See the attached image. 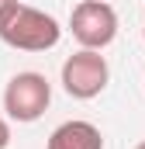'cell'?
<instances>
[{
  "label": "cell",
  "instance_id": "6da1fadb",
  "mask_svg": "<svg viewBox=\"0 0 145 149\" xmlns=\"http://www.w3.org/2000/svg\"><path fill=\"white\" fill-rule=\"evenodd\" d=\"M59 38H62V24L52 14L28 3H17L10 17L0 24V42L21 52H48L59 45Z\"/></svg>",
  "mask_w": 145,
  "mask_h": 149
},
{
  "label": "cell",
  "instance_id": "7a4b0ae2",
  "mask_svg": "<svg viewBox=\"0 0 145 149\" xmlns=\"http://www.w3.org/2000/svg\"><path fill=\"white\" fill-rule=\"evenodd\" d=\"M48 104H52V83L35 70L10 76L7 87H3V111H7L10 121L31 125L48 111Z\"/></svg>",
  "mask_w": 145,
  "mask_h": 149
},
{
  "label": "cell",
  "instance_id": "3957f363",
  "mask_svg": "<svg viewBox=\"0 0 145 149\" xmlns=\"http://www.w3.org/2000/svg\"><path fill=\"white\" fill-rule=\"evenodd\" d=\"M69 31L83 49H107L117 38V14L107 0H79L69 14Z\"/></svg>",
  "mask_w": 145,
  "mask_h": 149
},
{
  "label": "cell",
  "instance_id": "277c9868",
  "mask_svg": "<svg viewBox=\"0 0 145 149\" xmlns=\"http://www.w3.org/2000/svg\"><path fill=\"white\" fill-rule=\"evenodd\" d=\"M110 80V66L97 49H79L62 63V87L76 101H90L97 94H104Z\"/></svg>",
  "mask_w": 145,
  "mask_h": 149
},
{
  "label": "cell",
  "instance_id": "5b68a950",
  "mask_svg": "<svg viewBox=\"0 0 145 149\" xmlns=\"http://www.w3.org/2000/svg\"><path fill=\"white\" fill-rule=\"evenodd\" d=\"M45 149H104V135L93 121H62L52 135H48V146Z\"/></svg>",
  "mask_w": 145,
  "mask_h": 149
},
{
  "label": "cell",
  "instance_id": "8992f818",
  "mask_svg": "<svg viewBox=\"0 0 145 149\" xmlns=\"http://www.w3.org/2000/svg\"><path fill=\"white\" fill-rule=\"evenodd\" d=\"M10 146V125H7V118H0V149Z\"/></svg>",
  "mask_w": 145,
  "mask_h": 149
},
{
  "label": "cell",
  "instance_id": "52a82bcc",
  "mask_svg": "<svg viewBox=\"0 0 145 149\" xmlns=\"http://www.w3.org/2000/svg\"><path fill=\"white\" fill-rule=\"evenodd\" d=\"M14 7H17V0H0V24L10 17V10H14Z\"/></svg>",
  "mask_w": 145,
  "mask_h": 149
},
{
  "label": "cell",
  "instance_id": "ba28073f",
  "mask_svg": "<svg viewBox=\"0 0 145 149\" xmlns=\"http://www.w3.org/2000/svg\"><path fill=\"white\" fill-rule=\"evenodd\" d=\"M142 35H145V10H142Z\"/></svg>",
  "mask_w": 145,
  "mask_h": 149
},
{
  "label": "cell",
  "instance_id": "9c48e42d",
  "mask_svg": "<svg viewBox=\"0 0 145 149\" xmlns=\"http://www.w3.org/2000/svg\"><path fill=\"white\" fill-rule=\"evenodd\" d=\"M135 149H145V142H138V146H135Z\"/></svg>",
  "mask_w": 145,
  "mask_h": 149
}]
</instances>
